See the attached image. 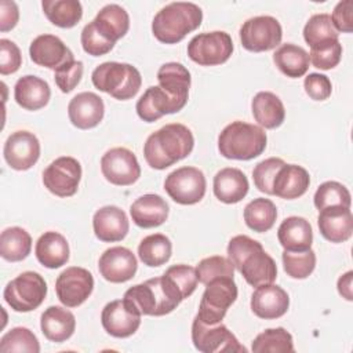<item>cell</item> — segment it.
<instances>
[{
	"label": "cell",
	"instance_id": "f35d334b",
	"mask_svg": "<svg viewBox=\"0 0 353 353\" xmlns=\"http://www.w3.org/2000/svg\"><path fill=\"white\" fill-rule=\"evenodd\" d=\"M276 218L277 208L269 199H254L244 208V222L251 230L256 233L270 230L276 222Z\"/></svg>",
	"mask_w": 353,
	"mask_h": 353
},
{
	"label": "cell",
	"instance_id": "d6a6232c",
	"mask_svg": "<svg viewBox=\"0 0 353 353\" xmlns=\"http://www.w3.org/2000/svg\"><path fill=\"white\" fill-rule=\"evenodd\" d=\"M251 110L259 127L268 130L280 127L285 119V109L281 99L270 91L258 92L251 101Z\"/></svg>",
	"mask_w": 353,
	"mask_h": 353
},
{
	"label": "cell",
	"instance_id": "4316f807",
	"mask_svg": "<svg viewBox=\"0 0 353 353\" xmlns=\"http://www.w3.org/2000/svg\"><path fill=\"white\" fill-rule=\"evenodd\" d=\"M310 185L309 172L296 164H284L276 174L272 190L273 196L292 200L303 196Z\"/></svg>",
	"mask_w": 353,
	"mask_h": 353
},
{
	"label": "cell",
	"instance_id": "52a82bcc",
	"mask_svg": "<svg viewBox=\"0 0 353 353\" xmlns=\"http://www.w3.org/2000/svg\"><path fill=\"white\" fill-rule=\"evenodd\" d=\"M47 283L37 272H23L4 288L3 296L10 307L19 313L37 309L46 299Z\"/></svg>",
	"mask_w": 353,
	"mask_h": 353
},
{
	"label": "cell",
	"instance_id": "3957f363",
	"mask_svg": "<svg viewBox=\"0 0 353 353\" xmlns=\"http://www.w3.org/2000/svg\"><path fill=\"white\" fill-rule=\"evenodd\" d=\"M123 298L143 316H165L183 301L179 290L165 274L130 287Z\"/></svg>",
	"mask_w": 353,
	"mask_h": 353
},
{
	"label": "cell",
	"instance_id": "ffe728a7",
	"mask_svg": "<svg viewBox=\"0 0 353 353\" xmlns=\"http://www.w3.org/2000/svg\"><path fill=\"white\" fill-rule=\"evenodd\" d=\"M288 306V294L280 285L273 283L256 287L251 295V310L259 319H279L287 313Z\"/></svg>",
	"mask_w": 353,
	"mask_h": 353
},
{
	"label": "cell",
	"instance_id": "11a10c76",
	"mask_svg": "<svg viewBox=\"0 0 353 353\" xmlns=\"http://www.w3.org/2000/svg\"><path fill=\"white\" fill-rule=\"evenodd\" d=\"M19 19V10L15 1H0V30L7 32L15 28Z\"/></svg>",
	"mask_w": 353,
	"mask_h": 353
},
{
	"label": "cell",
	"instance_id": "8fae6325",
	"mask_svg": "<svg viewBox=\"0 0 353 353\" xmlns=\"http://www.w3.org/2000/svg\"><path fill=\"white\" fill-rule=\"evenodd\" d=\"M283 39L280 22L270 15H258L247 19L240 28L241 46L252 52L276 48Z\"/></svg>",
	"mask_w": 353,
	"mask_h": 353
},
{
	"label": "cell",
	"instance_id": "e0dca14e",
	"mask_svg": "<svg viewBox=\"0 0 353 353\" xmlns=\"http://www.w3.org/2000/svg\"><path fill=\"white\" fill-rule=\"evenodd\" d=\"M3 154L6 163L17 171L32 168L40 157V142L33 132L15 131L4 142Z\"/></svg>",
	"mask_w": 353,
	"mask_h": 353
},
{
	"label": "cell",
	"instance_id": "4dcf8cb0",
	"mask_svg": "<svg viewBox=\"0 0 353 353\" xmlns=\"http://www.w3.org/2000/svg\"><path fill=\"white\" fill-rule=\"evenodd\" d=\"M277 239L285 251L310 250L313 241L312 225L302 216H288L280 223Z\"/></svg>",
	"mask_w": 353,
	"mask_h": 353
},
{
	"label": "cell",
	"instance_id": "9a60e30c",
	"mask_svg": "<svg viewBox=\"0 0 353 353\" xmlns=\"http://www.w3.org/2000/svg\"><path fill=\"white\" fill-rule=\"evenodd\" d=\"M101 171L108 182L117 186L132 185L141 176L137 156L127 148L109 149L101 159Z\"/></svg>",
	"mask_w": 353,
	"mask_h": 353
},
{
	"label": "cell",
	"instance_id": "7c38bea8",
	"mask_svg": "<svg viewBox=\"0 0 353 353\" xmlns=\"http://www.w3.org/2000/svg\"><path fill=\"white\" fill-rule=\"evenodd\" d=\"M192 342L201 353L247 352L226 325L222 323L205 324L197 314L192 323Z\"/></svg>",
	"mask_w": 353,
	"mask_h": 353
},
{
	"label": "cell",
	"instance_id": "ba28073f",
	"mask_svg": "<svg viewBox=\"0 0 353 353\" xmlns=\"http://www.w3.org/2000/svg\"><path fill=\"white\" fill-rule=\"evenodd\" d=\"M237 299V285L233 277H218L205 284L197 316L205 324H218Z\"/></svg>",
	"mask_w": 353,
	"mask_h": 353
},
{
	"label": "cell",
	"instance_id": "f907efd6",
	"mask_svg": "<svg viewBox=\"0 0 353 353\" xmlns=\"http://www.w3.org/2000/svg\"><path fill=\"white\" fill-rule=\"evenodd\" d=\"M83 70H84V66L81 61H74V59L69 61L55 70L54 73L55 84L62 92L68 94L72 90H74L76 85L80 83L83 77Z\"/></svg>",
	"mask_w": 353,
	"mask_h": 353
},
{
	"label": "cell",
	"instance_id": "d6986e66",
	"mask_svg": "<svg viewBox=\"0 0 353 353\" xmlns=\"http://www.w3.org/2000/svg\"><path fill=\"white\" fill-rule=\"evenodd\" d=\"M30 59L48 69L57 70L63 63L73 61V52L66 44L54 34H40L29 46Z\"/></svg>",
	"mask_w": 353,
	"mask_h": 353
},
{
	"label": "cell",
	"instance_id": "f1b7e54d",
	"mask_svg": "<svg viewBox=\"0 0 353 353\" xmlns=\"http://www.w3.org/2000/svg\"><path fill=\"white\" fill-rule=\"evenodd\" d=\"M43 335L55 343L68 341L76 330L74 314L62 306L47 307L40 319Z\"/></svg>",
	"mask_w": 353,
	"mask_h": 353
},
{
	"label": "cell",
	"instance_id": "74e56055",
	"mask_svg": "<svg viewBox=\"0 0 353 353\" xmlns=\"http://www.w3.org/2000/svg\"><path fill=\"white\" fill-rule=\"evenodd\" d=\"M172 254L171 240L161 233H154L143 237L138 245V256L143 265L157 268L170 261Z\"/></svg>",
	"mask_w": 353,
	"mask_h": 353
},
{
	"label": "cell",
	"instance_id": "6da1fadb",
	"mask_svg": "<svg viewBox=\"0 0 353 353\" xmlns=\"http://www.w3.org/2000/svg\"><path fill=\"white\" fill-rule=\"evenodd\" d=\"M228 258L252 287L272 284L277 277L274 259L263 250L259 241L245 234H237L230 239Z\"/></svg>",
	"mask_w": 353,
	"mask_h": 353
},
{
	"label": "cell",
	"instance_id": "5b68a950",
	"mask_svg": "<svg viewBox=\"0 0 353 353\" xmlns=\"http://www.w3.org/2000/svg\"><path fill=\"white\" fill-rule=\"evenodd\" d=\"M268 137L262 127L245 121L228 124L218 137V150L225 159L252 160L266 149Z\"/></svg>",
	"mask_w": 353,
	"mask_h": 353
},
{
	"label": "cell",
	"instance_id": "30bf717a",
	"mask_svg": "<svg viewBox=\"0 0 353 353\" xmlns=\"http://www.w3.org/2000/svg\"><path fill=\"white\" fill-rule=\"evenodd\" d=\"M207 181L201 170L196 167H181L170 172L164 181V190L178 204L192 205L205 194Z\"/></svg>",
	"mask_w": 353,
	"mask_h": 353
},
{
	"label": "cell",
	"instance_id": "83f0119b",
	"mask_svg": "<svg viewBox=\"0 0 353 353\" xmlns=\"http://www.w3.org/2000/svg\"><path fill=\"white\" fill-rule=\"evenodd\" d=\"M51 97L50 85L46 80L26 74L17 80L14 85L15 102L26 110H39L44 108Z\"/></svg>",
	"mask_w": 353,
	"mask_h": 353
},
{
	"label": "cell",
	"instance_id": "f546056e",
	"mask_svg": "<svg viewBox=\"0 0 353 353\" xmlns=\"http://www.w3.org/2000/svg\"><path fill=\"white\" fill-rule=\"evenodd\" d=\"M159 85L179 105L185 106L190 88V73L179 62H167L157 70Z\"/></svg>",
	"mask_w": 353,
	"mask_h": 353
},
{
	"label": "cell",
	"instance_id": "ab89813d",
	"mask_svg": "<svg viewBox=\"0 0 353 353\" xmlns=\"http://www.w3.org/2000/svg\"><path fill=\"white\" fill-rule=\"evenodd\" d=\"M251 350L255 353H288L294 352L292 335L283 327L268 328L252 341Z\"/></svg>",
	"mask_w": 353,
	"mask_h": 353
},
{
	"label": "cell",
	"instance_id": "1f68e13d",
	"mask_svg": "<svg viewBox=\"0 0 353 353\" xmlns=\"http://www.w3.org/2000/svg\"><path fill=\"white\" fill-rule=\"evenodd\" d=\"M68 240L58 232H44L36 241L34 254L37 261L48 269H58L69 261Z\"/></svg>",
	"mask_w": 353,
	"mask_h": 353
},
{
	"label": "cell",
	"instance_id": "7a4b0ae2",
	"mask_svg": "<svg viewBox=\"0 0 353 353\" xmlns=\"http://www.w3.org/2000/svg\"><path fill=\"white\" fill-rule=\"evenodd\" d=\"M194 146L192 131L181 123H170L152 132L143 145V157L154 170H165L188 157Z\"/></svg>",
	"mask_w": 353,
	"mask_h": 353
},
{
	"label": "cell",
	"instance_id": "681fc988",
	"mask_svg": "<svg viewBox=\"0 0 353 353\" xmlns=\"http://www.w3.org/2000/svg\"><path fill=\"white\" fill-rule=\"evenodd\" d=\"M80 41H81V47L83 50L92 57H101L105 55L108 52H110L114 47V43L106 40L97 29L94 22L91 21L90 23H87L83 30H81V36H80Z\"/></svg>",
	"mask_w": 353,
	"mask_h": 353
},
{
	"label": "cell",
	"instance_id": "603a6c76",
	"mask_svg": "<svg viewBox=\"0 0 353 353\" xmlns=\"http://www.w3.org/2000/svg\"><path fill=\"white\" fill-rule=\"evenodd\" d=\"M317 225L321 236L331 243H343L352 237L353 216L350 208L328 207L319 211Z\"/></svg>",
	"mask_w": 353,
	"mask_h": 353
},
{
	"label": "cell",
	"instance_id": "e575fe53",
	"mask_svg": "<svg viewBox=\"0 0 353 353\" xmlns=\"http://www.w3.org/2000/svg\"><path fill=\"white\" fill-rule=\"evenodd\" d=\"M273 62L277 69L291 79L302 77L309 69V54L292 43L281 44L273 54Z\"/></svg>",
	"mask_w": 353,
	"mask_h": 353
},
{
	"label": "cell",
	"instance_id": "60d3db41",
	"mask_svg": "<svg viewBox=\"0 0 353 353\" xmlns=\"http://www.w3.org/2000/svg\"><path fill=\"white\" fill-rule=\"evenodd\" d=\"M339 32L335 29L331 15L314 14L303 28V39L312 47L338 40Z\"/></svg>",
	"mask_w": 353,
	"mask_h": 353
},
{
	"label": "cell",
	"instance_id": "277c9868",
	"mask_svg": "<svg viewBox=\"0 0 353 353\" xmlns=\"http://www.w3.org/2000/svg\"><path fill=\"white\" fill-rule=\"evenodd\" d=\"M203 21L201 8L189 1H174L163 7L152 21L153 36L164 44H175L196 30Z\"/></svg>",
	"mask_w": 353,
	"mask_h": 353
},
{
	"label": "cell",
	"instance_id": "c3c4849f",
	"mask_svg": "<svg viewBox=\"0 0 353 353\" xmlns=\"http://www.w3.org/2000/svg\"><path fill=\"white\" fill-rule=\"evenodd\" d=\"M164 274L168 276L172 280L175 287L182 294L183 299H186L188 296H190L194 292V290L197 287V283H199L196 269L193 266L183 265V263L170 266L164 272Z\"/></svg>",
	"mask_w": 353,
	"mask_h": 353
},
{
	"label": "cell",
	"instance_id": "d4e9b609",
	"mask_svg": "<svg viewBox=\"0 0 353 353\" xmlns=\"http://www.w3.org/2000/svg\"><path fill=\"white\" fill-rule=\"evenodd\" d=\"M168 211L170 207L167 201L161 196L153 193L138 197L130 207L132 222L142 229H150L163 225L168 218Z\"/></svg>",
	"mask_w": 353,
	"mask_h": 353
},
{
	"label": "cell",
	"instance_id": "4fadbf2b",
	"mask_svg": "<svg viewBox=\"0 0 353 353\" xmlns=\"http://www.w3.org/2000/svg\"><path fill=\"white\" fill-rule=\"evenodd\" d=\"M81 181V165L70 156L55 159L43 172V183L48 192L58 197L73 196Z\"/></svg>",
	"mask_w": 353,
	"mask_h": 353
},
{
	"label": "cell",
	"instance_id": "db71d44e",
	"mask_svg": "<svg viewBox=\"0 0 353 353\" xmlns=\"http://www.w3.org/2000/svg\"><path fill=\"white\" fill-rule=\"evenodd\" d=\"M331 19L338 32L350 33L353 30V1H339L332 11Z\"/></svg>",
	"mask_w": 353,
	"mask_h": 353
},
{
	"label": "cell",
	"instance_id": "cb8c5ba5",
	"mask_svg": "<svg viewBox=\"0 0 353 353\" xmlns=\"http://www.w3.org/2000/svg\"><path fill=\"white\" fill-rule=\"evenodd\" d=\"M183 106L172 99L160 85L149 87L138 99L135 105L137 114L146 123H153L164 114L176 113Z\"/></svg>",
	"mask_w": 353,
	"mask_h": 353
},
{
	"label": "cell",
	"instance_id": "9f6ffc18",
	"mask_svg": "<svg viewBox=\"0 0 353 353\" xmlns=\"http://www.w3.org/2000/svg\"><path fill=\"white\" fill-rule=\"evenodd\" d=\"M352 281H353V272L349 270L345 274H342L338 279L336 287H338V292L342 298H345L346 301H353V292H352Z\"/></svg>",
	"mask_w": 353,
	"mask_h": 353
},
{
	"label": "cell",
	"instance_id": "7bdbcfd3",
	"mask_svg": "<svg viewBox=\"0 0 353 353\" xmlns=\"http://www.w3.org/2000/svg\"><path fill=\"white\" fill-rule=\"evenodd\" d=\"M0 352L10 353H39L40 343L37 336L26 327H15L7 331L0 339Z\"/></svg>",
	"mask_w": 353,
	"mask_h": 353
},
{
	"label": "cell",
	"instance_id": "8d00e7d4",
	"mask_svg": "<svg viewBox=\"0 0 353 353\" xmlns=\"http://www.w3.org/2000/svg\"><path fill=\"white\" fill-rule=\"evenodd\" d=\"M32 250L30 234L19 228L11 226L0 234V255L8 262H19L25 259Z\"/></svg>",
	"mask_w": 353,
	"mask_h": 353
},
{
	"label": "cell",
	"instance_id": "484cf974",
	"mask_svg": "<svg viewBox=\"0 0 353 353\" xmlns=\"http://www.w3.org/2000/svg\"><path fill=\"white\" fill-rule=\"evenodd\" d=\"M215 197L225 204H236L241 201L250 189L245 174L233 167H226L218 171L212 182Z\"/></svg>",
	"mask_w": 353,
	"mask_h": 353
},
{
	"label": "cell",
	"instance_id": "ee69618b",
	"mask_svg": "<svg viewBox=\"0 0 353 353\" xmlns=\"http://www.w3.org/2000/svg\"><path fill=\"white\" fill-rule=\"evenodd\" d=\"M283 266L285 273L292 279H306L316 268V254L314 251H285L281 255Z\"/></svg>",
	"mask_w": 353,
	"mask_h": 353
},
{
	"label": "cell",
	"instance_id": "9c48e42d",
	"mask_svg": "<svg viewBox=\"0 0 353 353\" xmlns=\"http://www.w3.org/2000/svg\"><path fill=\"white\" fill-rule=\"evenodd\" d=\"M232 52V37L222 30L196 34L188 44L189 58L201 66L221 65L230 58Z\"/></svg>",
	"mask_w": 353,
	"mask_h": 353
},
{
	"label": "cell",
	"instance_id": "816d5d0a",
	"mask_svg": "<svg viewBox=\"0 0 353 353\" xmlns=\"http://www.w3.org/2000/svg\"><path fill=\"white\" fill-rule=\"evenodd\" d=\"M22 63V55L19 47L8 40L1 39L0 40V73L3 76L15 73Z\"/></svg>",
	"mask_w": 353,
	"mask_h": 353
},
{
	"label": "cell",
	"instance_id": "5bb4252c",
	"mask_svg": "<svg viewBox=\"0 0 353 353\" xmlns=\"http://www.w3.org/2000/svg\"><path fill=\"white\" fill-rule=\"evenodd\" d=\"M94 290L91 272L80 266L66 268L55 280L59 302L66 307H77L87 301Z\"/></svg>",
	"mask_w": 353,
	"mask_h": 353
},
{
	"label": "cell",
	"instance_id": "bcb514c9",
	"mask_svg": "<svg viewBox=\"0 0 353 353\" xmlns=\"http://www.w3.org/2000/svg\"><path fill=\"white\" fill-rule=\"evenodd\" d=\"M342 57V44L339 40L328 41L310 48L309 61L312 65L321 70H328L335 68L341 62Z\"/></svg>",
	"mask_w": 353,
	"mask_h": 353
},
{
	"label": "cell",
	"instance_id": "7402d4cb",
	"mask_svg": "<svg viewBox=\"0 0 353 353\" xmlns=\"http://www.w3.org/2000/svg\"><path fill=\"white\" fill-rule=\"evenodd\" d=\"M92 229L101 241L114 243L123 240L130 229L125 212L117 205H105L95 211L92 216Z\"/></svg>",
	"mask_w": 353,
	"mask_h": 353
},
{
	"label": "cell",
	"instance_id": "44dd1931",
	"mask_svg": "<svg viewBox=\"0 0 353 353\" xmlns=\"http://www.w3.org/2000/svg\"><path fill=\"white\" fill-rule=\"evenodd\" d=\"M103 113L105 105L102 98L90 91L74 95L68 105L69 120L74 127L80 130L97 127L102 121Z\"/></svg>",
	"mask_w": 353,
	"mask_h": 353
},
{
	"label": "cell",
	"instance_id": "8992f818",
	"mask_svg": "<svg viewBox=\"0 0 353 353\" xmlns=\"http://www.w3.org/2000/svg\"><path fill=\"white\" fill-rule=\"evenodd\" d=\"M91 80L95 88L119 101L134 98L142 84L141 73L135 66L113 61L98 65L92 70Z\"/></svg>",
	"mask_w": 353,
	"mask_h": 353
},
{
	"label": "cell",
	"instance_id": "836d02e7",
	"mask_svg": "<svg viewBox=\"0 0 353 353\" xmlns=\"http://www.w3.org/2000/svg\"><path fill=\"white\" fill-rule=\"evenodd\" d=\"M92 22L95 29L112 43L121 39L130 29L128 12L119 4H108L102 7Z\"/></svg>",
	"mask_w": 353,
	"mask_h": 353
},
{
	"label": "cell",
	"instance_id": "ac0fdd59",
	"mask_svg": "<svg viewBox=\"0 0 353 353\" xmlns=\"http://www.w3.org/2000/svg\"><path fill=\"white\" fill-rule=\"evenodd\" d=\"M98 269L106 281L125 283L135 276L138 262L131 250L117 245L103 251L98 261Z\"/></svg>",
	"mask_w": 353,
	"mask_h": 353
},
{
	"label": "cell",
	"instance_id": "b9f144b4",
	"mask_svg": "<svg viewBox=\"0 0 353 353\" xmlns=\"http://www.w3.org/2000/svg\"><path fill=\"white\" fill-rule=\"evenodd\" d=\"M314 207L320 211L328 207L350 208L352 197L347 188L336 181H327L321 183L313 197Z\"/></svg>",
	"mask_w": 353,
	"mask_h": 353
},
{
	"label": "cell",
	"instance_id": "f5cc1de1",
	"mask_svg": "<svg viewBox=\"0 0 353 353\" xmlns=\"http://www.w3.org/2000/svg\"><path fill=\"white\" fill-rule=\"evenodd\" d=\"M305 92L313 101H325L332 92L331 80L321 73H310L303 80Z\"/></svg>",
	"mask_w": 353,
	"mask_h": 353
},
{
	"label": "cell",
	"instance_id": "7dc6e473",
	"mask_svg": "<svg viewBox=\"0 0 353 353\" xmlns=\"http://www.w3.org/2000/svg\"><path fill=\"white\" fill-rule=\"evenodd\" d=\"M284 160L279 157H269L258 163L252 170V179L256 189L266 194H273L272 185L277 171L284 165Z\"/></svg>",
	"mask_w": 353,
	"mask_h": 353
},
{
	"label": "cell",
	"instance_id": "d590c367",
	"mask_svg": "<svg viewBox=\"0 0 353 353\" xmlns=\"http://www.w3.org/2000/svg\"><path fill=\"white\" fill-rule=\"evenodd\" d=\"M41 8L52 25L63 29L76 26L83 17V7L77 0H43Z\"/></svg>",
	"mask_w": 353,
	"mask_h": 353
},
{
	"label": "cell",
	"instance_id": "2e32d148",
	"mask_svg": "<svg viewBox=\"0 0 353 353\" xmlns=\"http://www.w3.org/2000/svg\"><path fill=\"white\" fill-rule=\"evenodd\" d=\"M142 314L124 298L105 305L101 313L103 330L114 338H128L141 325Z\"/></svg>",
	"mask_w": 353,
	"mask_h": 353
},
{
	"label": "cell",
	"instance_id": "f6af8a7d",
	"mask_svg": "<svg viewBox=\"0 0 353 353\" xmlns=\"http://www.w3.org/2000/svg\"><path fill=\"white\" fill-rule=\"evenodd\" d=\"M197 280L201 284H207L218 277H234V266L229 258L221 255H212L199 262L196 268Z\"/></svg>",
	"mask_w": 353,
	"mask_h": 353
}]
</instances>
